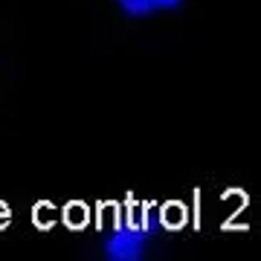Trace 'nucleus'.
<instances>
[{
    "instance_id": "obj_1",
    "label": "nucleus",
    "mask_w": 261,
    "mask_h": 261,
    "mask_svg": "<svg viewBox=\"0 0 261 261\" xmlns=\"http://www.w3.org/2000/svg\"><path fill=\"white\" fill-rule=\"evenodd\" d=\"M122 9L128 12V15H154V12H166V9H174L180 6V0H116Z\"/></svg>"
}]
</instances>
